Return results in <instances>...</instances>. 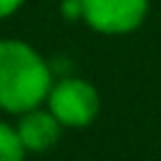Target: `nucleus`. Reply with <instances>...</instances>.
<instances>
[{
    "instance_id": "f257e3e1",
    "label": "nucleus",
    "mask_w": 161,
    "mask_h": 161,
    "mask_svg": "<svg viewBox=\"0 0 161 161\" xmlns=\"http://www.w3.org/2000/svg\"><path fill=\"white\" fill-rule=\"evenodd\" d=\"M50 68L23 40H0V108L25 113L48 96Z\"/></svg>"
},
{
    "instance_id": "f03ea898",
    "label": "nucleus",
    "mask_w": 161,
    "mask_h": 161,
    "mask_svg": "<svg viewBox=\"0 0 161 161\" xmlns=\"http://www.w3.org/2000/svg\"><path fill=\"white\" fill-rule=\"evenodd\" d=\"M45 98L50 113L60 121V126H70V128L88 126L101 108L98 91L80 78H63L60 83L50 86Z\"/></svg>"
},
{
    "instance_id": "7ed1b4c3",
    "label": "nucleus",
    "mask_w": 161,
    "mask_h": 161,
    "mask_svg": "<svg viewBox=\"0 0 161 161\" xmlns=\"http://www.w3.org/2000/svg\"><path fill=\"white\" fill-rule=\"evenodd\" d=\"M148 10V0H80V18L98 33L118 35L136 30Z\"/></svg>"
},
{
    "instance_id": "20e7f679",
    "label": "nucleus",
    "mask_w": 161,
    "mask_h": 161,
    "mask_svg": "<svg viewBox=\"0 0 161 161\" xmlns=\"http://www.w3.org/2000/svg\"><path fill=\"white\" fill-rule=\"evenodd\" d=\"M15 133L25 151H48L60 136V121L50 111H40L35 106L20 116Z\"/></svg>"
},
{
    "instance_id": "39448f33",
    "label": "nucleus",
    "mask_w": 161,
    "mask_h": 161,
    "mask_svg": "<svg viewBox=\"0 0 161 161\" xmlns=\"http://www.w3.org/2000/svg\"><path fill=\"white\" fill-rule=\"evenodd\" d=\"M23 156H25V148L15 128L0 121V161H23Z\"/></svg>"
},
{
    "instance_id": "423d86ee",
    "label": "nucleus",
    "mask_w": 161,
    "mask_h": 161,
    "mask_svg": "<svg viewBox=\"0 0 161 161\" xmlns=\"http://www.w3.org/2000/svg\"><path fill=\"white\" fill-rule=\"evenodd\" d=\"M63 15L65 18H80V0H63Z\"/></svg>"
},
{
    "instance_id": "0eeeda50",
    "label": "nucleus",
    "mask_w": 161,
    "mask_h": 161,
    "mask_svg": "<svg viewBox=\"0 0 161 161\" xmlns=\"http://www.w3.org/2000/svg\"><path fill=\"white\" fill-rule=\"evenodd\" d=\"M20 5H23V0H0V18L13 15V13H15Z\"/></svg>"
}]
</instances>
